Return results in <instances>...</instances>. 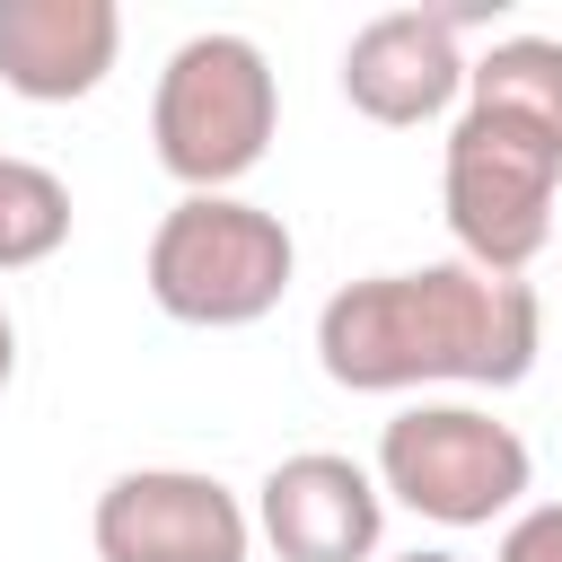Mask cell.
<instances>
[{
  "label": "cell",
  "instance_id": "obj_1",
  "mask_svg": "<svg viewBox=\"0 0 562 562\" xmlns=\"http://www.w3.org/2000/svg\"><path fill=\"white\" fill-rule=\"evenodd\" d=\"M544 351V299L518 272L465 255L413 272H360L316 307V369L342 395L422 386H518Z\"/></svg>",
  "mask_w": 562,
  "mask_h": 562
},
{
  "label": "cell",
  "instance_id": "obj_2",
  "mask_svg": "<svg viewBox=\"0 0 562 562\" xmlns=\"http://www.w3.org/2000/svg\"><path fill=\"white\" fill-rule=\"evenodd\" d=\"M439 211L465 263L518 272L562 228V35H501L465 70L439 158Z\"/></svg>",
  "mask_w": 562,
  "mask_h": 562
},
{
  "label": "cell",
  "instance_id": "obj_3",
  "mask_svg": "<svg viewBox=\"0 0 562 562\" xmlns=\"http://www.w3.org/2000/svg\"><path fill=\"white\" fill-rule=\"evenodd\" d=\"M290 272H299V237L281 228V211H263L246 193H176L140 255L158 316L202 325V334L263 325L290 299Z\"/></svg>",
  "mask_w": 562,
  "mask_h": 562
},
{
  "label": "cell",
  "instance_id": "obj_4",
  "mask_svg": "<svg viewBox=\"0 0 562 562\" xmlns=\"http://www.w3.org/2000/svg\"><path fill=\"white\" fill-rule=\"evenodd\" d=\"M281 132V79L255 35H184L149 88V149L184 193H237Z\"/></svg>",
  "mask_w": 562,
  "mask_h": 562
},
{
  "label": "cell",
  "instance_id": "obj_5",
  "mask_svg": "<svg viewBox=\"0 0 562 562\" xmlns=\"http://www.w3.org/2000/svg\"><path fill=\"white\" fill-rule=\"evenodd\" d=\"M378 492L404 501L430 527H509L536 492V457L509 422H492L483 404H439L413 395L386 430H378Z\"/></svg>",
  "mask_w": 562,
  "mask_h": 562
},
{
  "label": "cell",
  "instance_id": "obj_6",
  "mask_svg": "<svg viewBox=\"0 0 562 562\" xmlns=\"http://www.w3.org/2000/svg\"><path fill=\"white\" fill-rule=\"evenodd\" d=\"M97 562H246L255 509L202 465H123L88 509Z\"/></svg>",
  "mask_w": 562,
  "mask_h": 562
},
{
  "label": "cell",
  "instance_id": "obj_7",
  "mask_svg": "<svg viewBox=\"0 0 562 562\" xmlns=\"http://www.w3.org/2000/svg\"><path fill=\"white\" fill-rule=\"evenodd\" d=\"M465 9H386L369 18L351 44H342V97L351 114L386 123V132H413V123H439L448 105H465Z\"/></svg>",
  "mask_w": 562,
  "mask_h": 562
},
{
  "label": "cell",
  "instance_id": "obj_8",
  "mask_svg": "<svg viewBox=\"0 0 562 562\" xmlns=\"http://www.w3.org/2000/svg\"><path fill=\"white\" fill-rule=\"evenodd\" d=\"M255 536L281 562H378L386 492L342 448H299L255 483Z\"/></svg>",
  "mask_w": 562,
  "mask_h": 562
},
{
  "label": "cell",
  "instance_id": "obj_9",
  "mask_svg": "<svg viewBox=\"0 0 562 562\" xmlns=\"http://www.w3.org/2000/svg\"><path fill=\"white\" fill-rule=\"evenodd\" d=\"M123 53L114 0H0V88L26 105H79Z\"/></svg>",
  "mask_w": 562,
  "mask_h": 562
},
{
  "label": "cell",
  "instance_id": "obj_10",
  "mask_svg": "<svg viewBox=\"0 0 562 562\" xmlns=\"http://www.w3.org/2000/svg\"><path fill=\"white\" fill-rule=\"evenodd\" d=\"M70 246V184L0 149V272H35Z\"/></svg>",
  "mask_w": 562,
  "mask_h": 562
},
{
  "label": "cell",
  "instance_id": "obj_11",
  "mask_svg": "<svg viewBox=\"0 0 562 562\" xmlns=\"http://www.w3.org/2000/svg\"><path fill=\"white\" fill-rule=\"evenodd\" d=\"M492 562H562V501H527V509L501 527Z\"/></svg>",
  "mask_w": 562,
  "mask_h": 562
},
{
  "label": "cell",
  "instance_id": "obj_12",
  "mask_svg": "<svg viewBox=\"0 0 562 562\" xmlns=\"http://www.w3.org/2000/svg\"><path fill=\"white\" fill-rule=\"evenodd\" d=\"M9 378H18V325H9V307H0V395H9Z\"/></svg>",
  "mask_w": 562,
  "mask_h": 562
},
{
  "label": "cell",
  "instance_id": "obj_13",
  "mask_svg": "<svg viewBox=\"0 0 562 562\" xmlns=\"http://www.w3.org/2000/svg\"><path fill=\"white\" fill-rule=\"evenodd\" d=\"M386 562H465V553H448V544H413V553H386Z\"/></svg>",
  "mask_w": 562,
  "mask_h": 562
}]
</instances>
